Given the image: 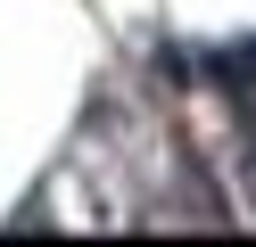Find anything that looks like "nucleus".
Wrapping results in <instances>:
<instances>
[{"instance_id":"nucleus-1","label":"nucleus","mask_w":256,"mask_h":247,"mask_svg":"<svg viewBox=\"0 0 256 247\" xmlns=\"http://www.w3.org/2000/svg\"><path fill=\"white\" fill-rule=\"evenodd\" d=\"M248 140H256V107H248Z\"/></svg>"}]
</instances>
